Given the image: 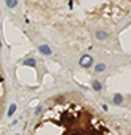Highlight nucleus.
I'll return each mask as SVG.
<instances>
[{
	"label": "nucleus",
	"mask_w": 131,
	"mask_h": 135,
	"mask_svg": "<svg viewBox=\"0 0 131 135\" xmlns=\"http://www.w3.org/2000/svg\"><path fill=\"white\" fill-rule=\"evenodd\" d=\"M14 111H16V105L13 103V105L10 106V110H8V116H11V114H14Z\"/></svg>",
	"instance_id": "9"
},
{
	"label": "nucleus",
	"mask_w": 131,
	"mask_h": 135,
	"mask_svg": "<svg viewBox=\"0 0 131 135\" xmlns=\"http://www.w3.org/2000/svg\"><path fill=\"white\" fill-rule=\"evenodd\" d=\"M0 46H2V43H0Z\"/></svg>",
	"instance_id": "10"
},
{
	"label": "nucleus",
	"mask_w": 131,
	"mask_h": 135,
	"mask_svg": "<svg viewBox=\"0 0 131 135\" xmlns=\"http://www.w3.org/2000/svg\"><path fill=\"white\" fill-rule=\"evenodd\" d=\"M96 38H98V40H106V38H107V33H106L104 30H98V32H96Z\"/></svg>",
	"instance_id": "3"
},
{
	"label": "nucleus",
	"mask_w": 131,
	"mask_h": 135,
	"mask_svg": "<svg viewBox=\"0 0 131 135\" xmlns=\"http://www.w3.org/2000/svg\"><path fill=\"white\" fill-rule=\"evenodd\" d=\"M122 102H123V97H122L120 94H115V95H114V103L122 105Z\"/></svg>",
	"instance_id": "5"
},
{
	"label": "nucleus",
	"mask_w": 131,
	"mask_h": 135,
	"mask_svg": "<svg viewBox=\"0 0 131 135\" xmlns=\"http://www.w3.org/2000/svg\"><path fill=\"white\" fill-rule=\"evenodd\" d=\"M92 86H93V89H95V91H101V89H103V84L100 83L98 79H95V81H93V83H92Z\"/></svg>",
	"instance_id": "4"
},
{
	"label": "nucleus",
	"mask_w": 131,
	"mask_h": 135,
	"mask_svg": "<svg viewBox=\"0 0 131 135\" xmlns=\"http://www.w3.org/2000/svg\"><path fill=\"white\" fill-rule=\"evenodd\" d=\"M104 70H106V65H104V64L95 65V71H96V73H101V71H104Z\"/></svg>",
	"instance_id": "6"
},
{
	"label": "nucleus",
	"mask_w": 131,
	"mask_h": 135,
	"mask_svg": "<svg viewBox=\"0 0 131 135\" xmlns=\"http://www.w3.org/2000/svg\"><path fill=\"white\" fill-rule=\"evenodd\" d=\"M24 64H25V65H30V67H35V65H36V64H35V60H33V59H27V60L24 62Z\"/></svg>",
	"instance_id": "8"
},
{
	"label": "nucleus",
	"mask_w": 131,
	"mask_h": 135,
	"mask_svg": "<svg viewBox=\"0 0 131 135\" xmlns=\"http://www.w3.org/2000/svg\"><path fill=\"white\" fill-rule=\"evenodd\" d=\"M79 65H81L82 68H89V67L93 65V59L89 56V54H84V56L79 59Z\"/></svg>",
	"instance_id": "1"
},
{
	"label": "nucleus",
	"mask_w": 131,
	"mask_h": 135,
	"mask_svg": "<svg viewBox=\"0 0 131 135\" xmlns=\"http://www.w3.org/2000/svg\"><path fill=\"white\" fill-rule=\"evenodd\" d=\"M38 49H40L41 54H44V56H51V54H52V49H51L49 46H46V44H41V46H38Z\"/></svg>",
	"instance_id": "2"
},
{
	"label": "nucleus",
	"mask_w": 131,
	"mask_h": 135,
	"mask_svg": "<svg viewBox=\"0 0 131 135\" xmlns=\"http://www.w3.org/2000/svg\"><path fill=\"white\" fill-rule=\"evenodd\" d=\"M17 5V0H6V6L8 8H14Z\"/></svg>",
	"instance_id": "7"
}]
</instances>
